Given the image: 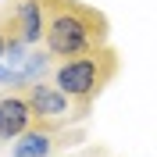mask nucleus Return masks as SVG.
I'll use <instances>...</instances> for the list:
<instances>
[{
  "instance_id": "obj_1",
  "label": "nucleus",
  "mask_w": 157,
  "mask_h": 157,
  "mask_svg": "<svg viewBox=\"0 0 157 157\" xmlns=\"http://www.w3.org/2000/svg\"><path fill=\"white\" fill-rule=\"evenodd\" d=\"M47 14H50V25H47L43 47L57 61L82 57V54L107 47L111 21L93 4H86V0H47Z\"/></svg>"
},
{
  "instance_id": "obj_2",
  "label": "nucleus",
  "mask_w": 157,
  "mask_h": 157,
  "mask_svg": "<svg viewBox=\"0 0 157 157\" xmlns=\"http://www.w3.org/2000/svg\"><path fill=\"white\" fill-rule=\"evenodd\" d=\"M121 71V54L114 47H100L93 54H82V57H68V61H57L54 64V82H57L71 100L75 107L89 118L93 104L100 100V93L114 82V75Z\"/></svg>"
},
{
  "instance_id": "obj_3",
  "label": "nucleus",
  "mask_w": 157,
  "mask_h": 157,
  "mask_svg": "<svg viewBox=\"0 0 157 157\" xmlns=\"http://www.w3.org/2000/svg\"><path fill=\"white\" fill-rule=\"evenodd\" d=\"M25 97H29L32 111H36V125H78V121H86V114L75 107V100L64 93V89L54 82V78H36V82H25Z\"/></svg>"
},
{
  "instance_id": "obj_4",
  "label": "nucleus",
  "mask_w": 157,
  "mask_h": 157,
  "mask_svg": "<svg viewBox=\"0 0 157 157\" xmlns=\"http://www.w3.org/2000/svg\"><path fill=\"white\" fill-rule=\"evenodd\" d=\"M86 132L75 125L61 128V125H32L21 139H14L11 147V157H61L64 150H71L75 143H82Z\"/></svg>"
},
{
  "instance_id": "obj_5",
  "label": "nucleus",
  "mask_w": 157,
  "mask_h": 157,
  "mask_svg": "<svg viewBox=\"0 0 157 157\" xmlns=\"http://www.w3.org/2000/svg\"><path fill=\"white\" fill-rule=\"evenodd\" d=\"M32 125H36V111H32L25 89H4L0 93V143L21 139Z\"/></svg>"
},
{
  "instance_id": "obj_6",
  "label": "nucleus",
  "mask_w": 157,
  "mask_h": 157,
  "mask_svg": "<svg viewBox=\"0 0 157 157\" xmlns=\"http://www.w3.org/2000/svg\"><path fill=\"white\" fill-rule=\"evenodd\" d=\"M14 14H18V29H21L25 47H39L47 39V25H50L47 0H14Z\"/></svg>"
},
{
  "instance_id": "obj_7",
  "label": "nucleus",
  "mask_w": 157,
  "mask_h": 157,
  "mask_svg": "<svg viewBox=\"0 0 157 157\" xmlns=\"http://www.w3.org/2000/svg\"><path fill=\"white\" fill-rule=\"evenodd\" d=\"M61 157H114L107 147H100V143H93V147H82L75 150V154H61Z\"/></svg>"
}]
</instances>
